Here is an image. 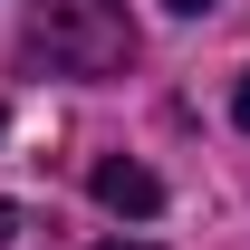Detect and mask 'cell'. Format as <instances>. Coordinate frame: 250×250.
Returning a JSON list of instances; mask_svg holds the SVG:
<instances>
[{
	"label": "cell",
	"instance_id": "1",
	"mask_svg": "<svg viewBox=\"0 0 250 250\" xmlns=\"http://www.w3.org/2000/svg\"><path fill=\"white\" fill-rule=\"evenodd\" d=\"M29 58L58 77H125L135 67V20L125 0H29Z\"/></svg>",
	"mask_w": 250,
	"mask_h": 250
},
{
	"label": "cell",
	"instance_id": "2",
	"mask_svg": "<svg viewBox=\"0 0 250 250\" xmlns=\"http://www.w3.org/2000/svg\"><path fill=\"white\" fill-rule=\"evenodd\" d=\"M96 202H106V212H125V221H154L164 212V183H154V173H145V164H96Z\"/></svg>",
	"mask_w": 250,
	"mask_h": 250
},
{
	"label": "cell",
	"instance_id": "3",
	"mask_svg": "<svg viewBox=\"0 0 250 250\" xmlns=\"http://www.w3.org/2000/svg\"><path fill=\"white\" fill-rule=\"evenodd\" d=\"M231 116H241V125H250V77H241V87H231Z\"/></svg>",
	"mask_w": 250,
	"mask_h": 250
},
{
	"label": "cell",
	"instance_id": "4",
	"mask_svg": "<svg viewBox=\"0 0 250 250\" xmlns=\"http://www.w3.org/2000/svg\"><path fill=\"white\" fill-rule=\"evenodd\" d=\"M164 10H212V0H164Z\"/></svg>",
	"mask_w": 250,
	"mask_h": 250
},
{
	"label": "cell",
	"instance_id": "5",
	"mask_svg": "<svg viewBox=\"0 0 250 250\" xmlns=\"http://www.w3.org/2000/svg\"><path fill=\"white\" fill-rule=\"evenodd\" d=\"M106 250H154V241H106Z\"/></svg>",
	"mask_w": 250,
	"mask_h": 250
},
{
	"label": "cell",
	"instance_id": "6",
	"mask_svg": "<svg viewBox=\"0 0 250 250\" xmlns=\"http://www.w3.org/2000/svg\"><path fill=\"white\" fill-rule=\"evenodd\" d=\"M0 125H10V116H0Z\"/></svg>",
	"mask_w": 250,
	"mask_h": 250
}]
</instances>
